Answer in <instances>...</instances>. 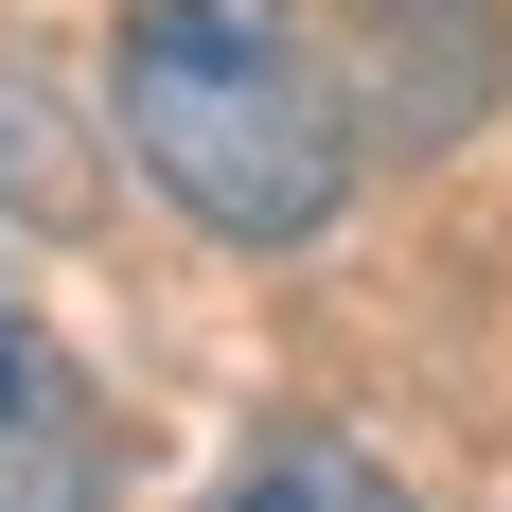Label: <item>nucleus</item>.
Segmentation results:
<instances>
[{
	"instance_id": "nucleus-1",
	"label": "nucleus",
	"mask_w": 512,
	"mask_h": 512,
	"mask_svg": "<svg viewBox=\"0 0 512 512\" xmlns=\"http://www.w3.org/2000/svg\"><path fill=\"white\" fill-rule=\"evenodd\" d=\"M106 106H124V159L212 248H318L354 195V106L301 0H124Z\"/></svg>"
},
{
	"instance_id": "nucleus-2",
	"label": "nucleus",
	"mask_w": 512,
	"mask_h": 512,
	"mask_svg": "<svg viewBox=\"0 0 512 512\" xmlns=\"http://www.w3.org/2000/svg\"><path fill=\"white\" fill-rule=\"evenodd\" d=\"M124 495V442H106V389L36 336V301L0 283V512H106Z\"/></svg>"
},
{
	"instance_id": "nucleus-3",
	"label": "nucleus",
	"mask_w": 512,
	"mask_h": 512,
	"mask_svg": "<svg viewBox=\"0 0 512 512\" xmlns=\"http://www.w3.org/2000/svg\"><path fill=\"white\" fill-rule=\"evenodd\" d=\"M336 18H354V71H371L389 142H460L512 71V0H336Z\"/></svg>"
},
{
	"instance_id": "nucleus-4",
	"label": "nucleus",
	"mask_w": 512,
	"mask_h": 512,
	"mask_svg": "<svg viewBox=\"0 0 512 512\" xmlns=\"http://www.w3.org/2000/svg\"><path fill=\"white\" fill-rule=\"evenodd\" d=\"M195 512H407V495H389V460H371V442H336V424H265Z\"/></svg>"
},
{
	"instance_id": "nucleus-5",
	"label": "nucleus",
	"mask_w": 512,
	"mask_h": 512,
	"mask_svg": "<svg viewBox=\"0 0 512 512\" xmlns=\"http://www.w3.org/2000/svg\"><path fill=\"white\" fill-rule=\"evenodd\" d=\"M0 195H18V212H89V177H71V124H53L18 71H0Z\"/></svg>"
}]
</instances>
